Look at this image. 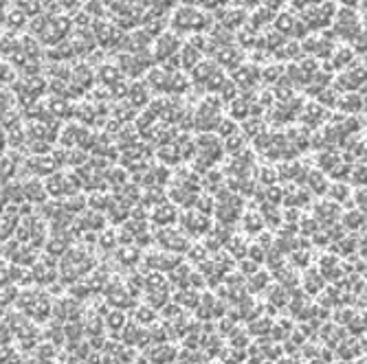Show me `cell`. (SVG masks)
<instances>
[{
    "label": "cell",
    "instance_id": "6da1fadb",
    "mask_svg": "<svg viewBox=\"0 0 367 364\" xmlns=\"http://www.w3.org/2000/svg\"><path fill=\"white\" fill-rule=\"evenodd\" d=\"M350 62H352V53H350V48L345 51V48L341 46V48H339V53L334 55V66H347Z\"/></svg>",
    "mask_w": 367,
    "mask_h": 364
}]
</instances>
